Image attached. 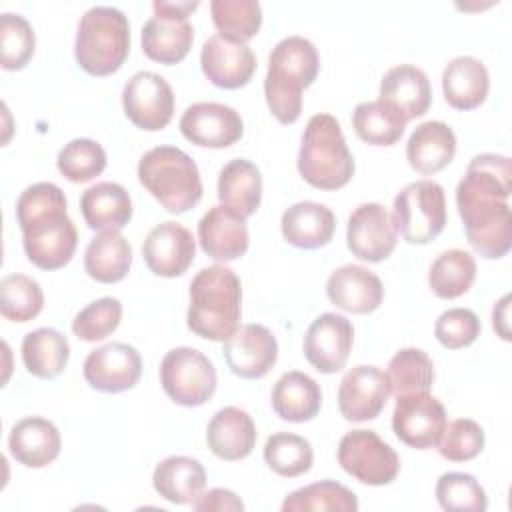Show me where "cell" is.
<instances>
[{"mask_svg":"<svg viewBox=\"0 0 512 512\" xmlns=\"http://www.w3.org/2000/svg\"><path fill=\"white\" fill-rule=\"evenodd\" d=\"M512 162L502 154H478L456 186V208L470 246L488 260L508 254L512 246Z\"/></svg>","mask_w":512,"mask_h":512,"instance_id":"obj_1","label":"cell"},{"mask_svg":"<svg viewBox=\"0 0 512 512\" xmlns=\"http://www.w3.org/2000/svg\"><path fill=\"white\" fill-rule=\"evenodd\" d=\"M66 208L62 188L52 182L28 186L16 202L24 252L42 270H58L74 256L78 232Z\"/></svg>","mask_w":512,"mask_h":512,"instance_id":"obj_2","label":"cell"},{"mask_svg":"<svg viewBox=\"0 0 512 512\" xmlns=\"http://www.w3.org/2000/svg\"><path fill=\"white\" fill-rule=\"evenodd\" d=\"M240 314L242 284L234 270L214 264L192 278L186 324L196 336L224 342L240 328Z\"/></svg>","mask_w":512,"mask_h":512,"instance_id":"obj_3","label":"cell"},{"mask_svg":"<svg viewBox=\"0 0 512 512\" xmlns=\"http://www.w3.org/2000/svg\"><path fill=\"white\" fill-rule=\"evenodd\" d=\"M320 70L316 46L302 36L280 40L268 56L264 96L272 116L280 124H294L302 114V90L308 88Z\"/></svg>","mask_w":512,"mask_h":512,"instance_id":"obj_4","label":"cell"},{"mask_svg":"<svg viewBox=\"0 0 512 512\" xmlns=\"http://www.w3.org/2000/svg\"><path fill=\"white\" fill-rule=\"evenodd\" d=\"M298 172L318 190H338L354 176V156L332 114H314L308 120L298 150Z\"/></svg>","mask_w":512,"mask_h":512,"instance_id":"obj_5","label":"cell"},{"mask_svg":"<svg viewBox=\"0 0 512 512\" xmlns=\"http://www.w3.org/2000/svg\"><path fill=\"white\" fill-rule=\"evenodd\" d=\"M130 54V24L122 10L92 6L78 22L74 58L90 76H110Z\"/></svg>","mask_w":512,"mask_h":512,"instance_id":"obj_6","label":"cell"},{"mask_svg":"<svg viewBox=\"0 0 512 512\" xmlns=\"http://www.w3.org/2000/svg\"><path fill=\"white\" fill-rule=\"evenodd\" d=\"M140 184L172 214H184L202 198L196 162L176 146H156L138 162Z\"/></svg>","mask_w":512,"mask_h":512,"instance_id":"obj_7","label":"cell"},{"mask_svg":"<svg viewBox=\"0 0 512 512\" xmlns=\"http://www.w3.org/2000/svg\"><path fill=\"white\" fill-rule=\"evenodd\" d=\"M446 218L444 188L434 180L410 182L394 198V228L410 244H428L440 236Z\"/></svg>","mask_w":512,"mask_h":512,"instance_id":"obj_8","label":"cell"},{"mask_svg":"<svg viewBox=\"0 0 512 512\" xmlns=\"http://www.w3.org/2000/svg\"><path fill=\"white\" fill-rule=\"evenodd\" d=\"M160 384L180 406L194 408L206 404L216 392V370L206 354L190 346L166 352L160 362Z\"/></svg>","mask_w":512,"mask_h":512,"instance_id":"obj_9","label":"cell"},{"mask_svg":"<svg viewBox=\"0 0 512 512\" xmlns=\"http://www.w3.org/2000/svg\"><path fill=\"white\" fill-rule=\"evenodd\" d=\"M338 464L368 486L390 484L400 472V458L374 430H352L338 444Z\"/></svg>","mask_w":512,"mask_h":512,"instance_id":"obj_10","label":"cell"},{"mask_svg":"<svg viewBox=\"0 0 512 512\" xmlns=\"http://www.w3.org/2000/svg\"><path fill=\"white\" fill-rule=\"evenodd\" d=\"M446 428V410L430 392H412L396 398L392 430L400 442L416 450L438 446Z\"/></svg>","mask_w":512,"mask_h":512,"instance_id":"obj_11","label":"cell"},{"mask_svg":"<svg viewBox=\"0 0 512 512\" xmlns=\"http://www.w3.org/2000/svg\"><path fill=\"white\" fill-rule=\"evenodd\" d=\"M126 118L140 130L158 132L174 116V92L156 72H136L122 88Z\"/></svg>","mask_w":512,"mask_h":512,"instance_id":"obj_12","label":"cell"},{"mask_svg":"<svg viewBox=\"0 0 512 512\" xmlns=\"http://www.w3.org/2000/svg\"><path fill=\"white\" fill-rule=\"evenodd\" d=\"M392 394L388 374L376 366L360 364L350 368L338 388L340 414L350 422L374 420Z\"/></svg>","mask_w":512,"mask_h":512,"instance_id":"obj_13","label":"cell"},{"mask_svg":"<svg viewBox=\"0 0 512 512\" xmlns=\"http://www.w3.org/2000/svg\"><path fill=\"white\" fill-rule=\"evenodd\" d=\"M348 250L364 262H382L396 248V228L390 212L378 202L354 208L346 228Z\"/></svg>","mask_w":512,"mask_h":512,"instance_id":"obj_14","label":"cell"},{"mask_svg":"<svg viewBox=\"0 0 512 512\" xmlns=\"http://www.w3.org/2000/svg\"><path fill=\"white\" fill-rule=\"evenodd\" d=\"M82 372L84 380L94 390L118 394L138 384L142 376V358L130 344L110 342L86 356Z\"/></svg>","mask_w":512,"mask_h":512,"instance_id":"obj_15","label":"cell"},{"mask_svg":"<svg viewBox=\"0 0 512 512\" xmlns=\"http://www.w3.org/2000/svg\"><path fill=\"white\" fill-rule=\"evenodd\" d=\"M182 136L200 148H228L244 134L240 114L220 102H196L180 118Z\"/></svg>","mask_w":512,"mask_h":512,"instance_id":"obj_16","label":"cell"},{"mask_svg":"<svg viewBox=\"0 0 512 512\" xmlns=\"http://www.w3.org/2000/svg\"><path fill=\"white\" fill-rule=\"evenodd\" d=\"M354 344L352 322L336 312L320 314L306 330L304 356L322 374L344 368Z\"/></svg>","mask_w":512,"mask_h":512,"instance_id":"obj_17","label":"cell"},{"mask_svg":"<svg viewBox=\"0 0 512 512\" xmlns=\"http://www.w3.org/2000/svg\"><path fill=\"white\" fill-rule=\"evenodd\" d=\"M224 360L244 380L264 378L278 360L276 336L262 324H244L224 340Z\"/></svg>","mask_w":512,"mask_h":512,"instance_id":"obj_18","label":"cell"},{"mask_svg":"<svg viewBox=\"0 0 512 512\" xmlns=\"http://www.w3.org/2000/svg\"><path fill=\"white\" fill-rule=\"evenodd\" d=\"M196 242L192 232L178 222H162L152 228L142 244L148 270L162 278L182 276L194 262Z\"/></svg>","mask_w":512,"mask_h":512,"instance_id":"obj_19","label":"cell"},{"mask_svg":"<svg viewBox=\"0 0 512 512\" xmlns=\"http://www.w3.org/2000/svg\"><path fill=\"white\" fill-rule=\"evenodd\" d=\"M200 66L214 86L236 90L246 86L254 76L256 56L248 44H236L216 34L204 42Z\"/></svg>","mask_w":512,"mask_h":512,"instance_id":"obj_20","label":"cell"},{"mask_svg":"<svg viewBox=\"0 0 512 512\" xmlns=\"http://www.w3.org/2000/svg\"><path fill=\"white\" fill-rule=\"evenodd\" d=\"M198 242L214 260H238L250 244L246 218L224 204L212 206L198 222Z\"/></svg>","mask_w":512,"mask_h":512,"instance_id":"obj_21","label":"cell"},{"mask_svg":"<svg viewBox=\"0 0 512 512\" xmlns=\"http://www.w3.org/2000/svg\"><path fill=\"white\" fill-rule=\"evenodd\" d=\"M326 296L344 312L370 314L382 304L384 286L372 270L358 264H344L328 276Z\"/></svg>","mask_w":512,"mask_h":512,"instance_id":"obj_22","label":"cell"},{"mask_svg":"<svg viewBox=\"0 0 512 512\" xmlns=\"http://www.w3.org/2000/svg\"><path fill=\"white\" fill-rule=\"evenodd\" d=\"M62 448V438L54 422L42 416L18 420L8 436L12 458L26 468H44L56 460Z\"/></svg>","mask_w":512,"mask_h":512,"instance_id":"obj_23","label":"cell"},{"mask_svg":"<svg viewBox=\"0 0 512 512\" xmlns=\"http://www.w3.org/2000/svg\"><path fill=\"white\" fill-rule=\"evenodd\" d=\"M256 424L252 416L236 406L220 408L206 428V442L214 456L234 462L246 458L256 446Z\"/></svg>","mask_w":512,"mask_h":512,"instance_id":"obj_24","label":"cell"},{"mask_svg":"<svg viewBox=\"0 0 512 512\" xmlns=\"http://www.w3.org/2000/svg\"><path fill=\"white\" fill-rule=\"evenodd\" d=\"M280 228L288 244L302 250H316L332 240L336 230V216L328 206L304 200L284 210Z\"/></svg>","mask_w":512,"mask_h":512,"instance_id":"obj_25","label":"cell"},{"mask_svg":"<svg viewBox=\"0 0 512 512\" xmlns=\"http://www.w3.org/2000/svg\"><path fill=\"white\" fill-rule=\"evenodd\" d=\"M456 154L454 130L440 122L428 120L410 134L406 144L408 164L420 174H436L446 168Z\"/></svg>","mask_w":512,"mask_h":512,"instance_id":"obj_26","label":"cell"},{"mask_svg":"<svg viewBox=\"0 0 512 512\" xmlns=\"http://www.w3.org/2000/svg\"><path fill=\"white\" fill-rule=\"evenodd\" d=\"M80 210L90 230H122L132 218V200L124 186L98 182L82 192Z\"/></svg>","mask_w":512,"mask_h":512,"instance_id":"obj_27","label":"cell"},{"mask_svg":"<svg viewBox=\"0 0 512 512\" xmlns=\"http://www.w3.org/2000/svg\"><path fill=\"white\" fill-rule=\"evenodd\" d=\"M442 90L446 102L456 110L478 108L490 90V76L482 60L458 56L442 72Z\"/></svg>","mask_w":512,"mask_h":512,"instance_id":"obj_28","label":"cell"},{"mask_svg":"<svg viewBox=\"0 0 512 512\" xmlns=\"http://www.w3.org/2000/svg\"><path fill=\"white\" fill-rule=\"evenodd\" d=\"M322 406V390L314 378L304 372H284L272 388V408L286 422H308Z\"/></svg>","mask_w":512,"mask_h":512,"instance_id":"obj_29","label":"cell"},{"mask_svg":"<svg viewBox=\"0 0 512 512\" xmlns=\"http://www.w3.org/2000/svg\"><path fill=\"white\" fill-rule=\"evenodd\" d=\"M380 98L396 104L408 120L428 112L432 102L430 80L424 70L412 64L390 68L380 82Z\"/></svg>","mask_w":512,"mask_h":512,"instance_id":"obj_30","label":"cell"},{"mask_svg":"<svg viewBox=\"0 0 512 512\" xmlns=\"http://www.w3.org/2000/svg\"><path fill=\"white\" fill-rule=\"evenodd\" d=\"M218 200L240 216H252L262 200V174L246 158L230 160L218 176Z\"/></svg>","mask_w":512,"mask_h":512,"instance_id":"obj_31","label":"cell"},{"mask_svg":"<svg viewBox=\"0 0 512 512\" xmlns=\"http://www.w3.org/2000/svg\"><path fill=\"white\" fill-rule=\"evenodd\" d=\"M154 490L172 504H192L206 486L204 466L188 456H168L156 464L152 474Z\"/></svg>","mask_w":512,"mask_h":512,"instance_id":"obj_32","label":"cell"},{"mask_svg":"<svg viewBox=\"0 0 512 512\" xmlns=\"http://www.w3.org/2000/svg\"><path fill=\"white\" fill-rule=\"evenodd\" d=\"M132 266V246L118 230H106L94 236L84 252L86 274L102 284H114L126 278Z\"/></svg>","mask_w":512,"mask_h":512,"instance_id":"obj_33","label":"cell"},{"mask_svg":"<svg viewBox=\"0 0 512 512\" xmlns=\"http://www.w3.org/2000/svg\"><path fill=\"white\" fill-rule=\"evenodd\" d=\"M406 124L408 118L404 112L384 98L360 102L352 114L354 132L362 142L372 146H394L402 138Z\"/></svg>","mask_w":512,"mask_h":512,"instance_id":"obj_34","label":"cell"},{"mask_svg":"<svg viewBox=\"0 0 512 512\" xmlns=\"http://www.w3.org/2000/svg\"><path fill=\"white\" fill-rule=\"evenodd\" d=\"M194 42V28L186 22H170L152 16L142 26V52L160 64L182 62Z\"/></svg>","mask_w":512,"mask_h":512,"instance_id":"obj_35","label":"cell"},{"mask_svg":"<svg viewBox=\"0 0 512 512\" xmlns=\"http://www.w3.org/2000/svg\"><path fill=\"white\" fill-rule=\"evenodd\" d=\"M70 346L66 336L54 328H38L22 340V362L26 370L44 380L60 376L68 364Z\"/></svg>","mask_w":512,"mask_h":512,"instance_id":"obj_36","label":"cell"},{"mask_svg":"<svg viewBox=\"0 0 512 512\" xmlns=\"http://www.w3.org/2000/svg\"><path fill=\"white\" fill-rule=\"evenodd\" d=\"M476 278V260L470 252L452 248L442 252L430 266L428 284L438 298L454 300L466 294Z\"/></svg>","mask_w":512,"mask_h":512,"instance_id":"obj_37","label":"cell"},{"mask_svg":"<svg viewBox=\"0 0 512 512\" xmlns=\"http://www.w3.org/2000/svg\"><path fill=\"white\" fill-rule=\"evenodd\" d=\"M356 512V494L340 482L320 480L290 492L282 502V512Z\"/></svg>","mask_w":512,"mask_h":512,"instance_id":"obj_38","label":"cell"},{"mask_svg":"<svg viewBox=\"0 0 512 512\" xmlns=\"http://www.w3.org/2000/svg\"><path fill=\"white\" fill-rule=\"evenodd\" d=\"M212 22L224 40L246 44L262 26V8L256 0H212Z\"/></svg>","mask_w":512,"mask_h":512,"instance_id":"obj_39","label":"cell"},{"mask_svg":"<svg viewBox=\"0 0 512 512\" xmlns=\"http://www.w3.org/2000/svg\"><path fill=\"white\" fill-rule=\"evenodd\" d=\"M388 380L398 396L412 392H430L434 384V364L420 348H402L388 362Z\"/></svg>","mask_w":512,"mask_h":512,"instance_id":"obj_40","label":"cell"},{"mask_svg":"<svg viewBox=\"0 0 512 512\" xmlns=\"http://www.w3.org/2000/svg\"><path fill=\"white\" fill-rule=\"evenodd\" d=\"M264 462L284 478H296L312 468L314 452L306 438L290 432H276L264 444Z\"/></svg>","mask_w":512,"mask_h":512,"instance_id":"obj_41","label":"cell"},{"mask_svg":"<svg viewBox=\"0 0 512 512\" xmlns=\"http://www.w3.org/2000/svg\"><path fill=\"white\" fill-rule=\"evenodd\" d=\"M44 308L40 284L26 274H8L0 282V312L10 322H30Z\"/></svg>","mask_w":512,"mask_h":512,"instance_id":"obj_42","label":"cell"},{"mask_svg":"<svg viewBox=\"0 0 512 512\" xmlns=\"http://www.w3.org/2000/svg\"><path fill=\"white\" fill-rule=\"evenodd\" d=\"M56 166L60 174L70 182H90L104 172L106 152L96 140L74 138L58 152Z\"/></svg>","mask_w":512,"mask_h":512,"instance_id":"obj_43","label":"cell"},{"mask_svg":"<svg viewBox=\"0 0 512 512\" xmlns=\"http://www.w3.org/2000/svg\"><path fill=\"white\" fill-rule=\"evenodd\" d=\"M36 36L32 24L12 12L0 18V64L4 70H22L34 56Z\"/></svg>","mask_w":512,"mask_h":512,"instance_id":"obj_44","label":"cell"},{"mask_svg":"<svg viewBox=\"0 0 512 512\" xmlns=\"http://www.w3.org/2000/svg\"><path fill=\"white\" fill-rule=\"evenodd\" d=\"M436 500L448 512H484L488 498L472 474L446 472L436 482Z\"/></svg>","mask_w":512,"mask_h":512,"instance_id":"obj_45","label":"cell"},{"mask_svg":"<svg viewBox=\"0 0 512 512\" xmlns=\"http://www.w3.org/2000/svg\"><path fill=\"white\" fill-rule=\"evenodd\" d=\"M122 320V304L118 298L104 296L82 308L72 320V332L78 340L96 342L110 336Z\"/></svg>","mask_w":512,"mask_h":512,"instance_id":"obj_46","label":"cell"},{"mask_svg":"<svg viewBox=\"0 0 512 512\" xmlns=\"http://www.w3.org/2000/svg\"><path fill=\"white\" fill-rule=\"evenodd\" d=\"M484 430L476 420L458 418L446 424L438 442V452L450 462H468L484 448Z\"/></svg>","mask_w":512,"mask_h":512,"instance_id":"obj_47","label":"cell"},{"mask_svg":"<svg viewBox=\"0 0 512 512\" xmlns=\"http://www.w3.org/2000/svg\"><path fill=\"white\" fill-rule=\"evenodd\" d=\"M480 320L470 308H450L442 312L434 324L436 340L448 350L470 346L480 336Z\"/></svg>","mask_w":512,"mask_h":512,"instance_id":"obj_48","label":"cell"},{"mask_svg":"<svg viewBox=\"0 0 512 512\" xmlns=\"http://www.w3.org/2000/svg\"><path fill=\"white\" fill-rule=\"evenodd\" d=\"M192 508L198 512H208V510H218V512H242L244 504L242 500L226 488H212L208 492L198 494L192 500Z\"/></svg>","mask_w":512,"mask_h":512,"instance_id":"obj_49","label":"cell"},{"mask_svg":"<svg viewBox=\"0 0 512 512\" xmlns=\"http://www.w3.org/2000/svg\"><path fill=\"white\" fill-rule=\"evenodd\" d=\"M200 6L198 0L194 2H166V0H156L152 4L154 16L170 22H186L188 16Z\"/></svg>","mask_w":512,"mask_h":512,"instance_id":"obj_50","label":"cell"},{"mask_svg":"<svg viewBox=\"0 0 512 512\" xmlns=\"http://www.w3.org/2000/svg\"><path fill=\"white\" fill-rule=\"evenodd\" d=\"M508 302H510V296L506 294V296H502V300L492 310V326L500 334V338H504V340L510 338V332H508Z\"/></svg>","mask_w":512,"mask_h":512,"instance_id":"obj_51","label":"cell"}]
</instances>
